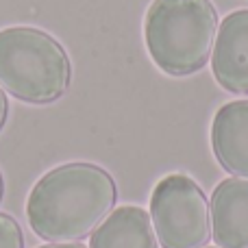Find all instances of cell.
I'll list each match as a JSON object with an SVG mask.
<instances>
[{
    "label": "cell",
    "instance_id": "obj_1",
    "mask_svg": "<svg viewBox=\"0 0 248 248\" xmlns=\"http://www.w3.org/2000/svg\"><path fill=\"white\" fill-rule=\"evenodd\" d=\"M118 187L96 163H65L46 172L31 189L26 218L46 242H78L113 211Z\"/></svg>",
    "mask_w": 248,
    "mask_h": 248
},
{
    "label": "cell",
    "instance_id": "obj_2",
    "mask_svg": "<svg viewBox=\"0 0 248 248\" xmlns=\"http://www.w3.org/2000/svg\"><path fill=\"white\" fill-rule=\"evenodd\" d=\"M218 11L211 0H153L144 22L148 55L170 77L205 68L216 44Z\"/></svg>",
    "mask_w": 248,
    "mask_h": 248
},
{
    "label": "cell",
    "instance_id": "obj_3",
    "mask_svg": "<svg viewBox=\"0 0 248 248\" xmlns=\"http://www.w3.org/2000/svg\"><path fill=\"white\" fill-rule=\"evenodd\" d=\"M72 65L52 35L33 26L0 31V87L33 105L55 103L68 92Z\"/></svg>",
    "mask_w": 248,
    "mask_h": 248
},
{
    "label": "cell",
    "instance_id": "obj_4",
    "mask_svg": "<svg viewBox=\"0 0 248 248\" xmlns=\"http://www.w3.org/2000/svg\"><path fill=\"white\" fill-rule=\"evenodd\" d=\"M150 220L163 248H202L211 240V209L187 174H168L150 196Z\"/></svg>",
    "mask_w": 248,
    "mask_h": 248
},
{
    "label": "cell",
    "instance_id": "obj_5",
    "mask_svg": "<svg viewBox=\"0 0 248 248\" xmlns=\"http://www.w3.org/2000/svg\"><path fill=\"white\" fill-rule=\"evenodd\" d=\"M211 70L227 92L248 94V9H237L222 20Z\"/></svg>",
    "mask_w": 248,
    "mask_h": 248
},
{
    "label": "cell",
    "instance_id": "obj_6",
    "mask_svg": "<svg viewBox=\"0 0 248 248\" xmlns=\"http://www.w3.org/2000/svg\"><path fill=\"white\" fill-rule=\"evenodd\" d=\"M211 237L220 248H248V179L229 176L209 202Z\"/></svg>",
    "mask_w": 248,
    "mask_h": 248
},
{
    "label": "cell",
    "instance_id": "obj_7",
    "mask_svg": "<svg viewBox=\"0 0 248 248\" xmlns=\"http://www.w3.org/2000/svg\"><path fill=\"white\" fill-rule=\"evenodd\" d=\"M211 148L224 170L248 179V100H233L216 111Z\"/></svg>",
    "mask_w": 248,
    "mask_h": 248
},
{
    "label": "cell",
    "instance_id": "obj_8",
    "mask_svg": "<svg viewBox=\"0 0 248 248\" xmlns=\"http://www.w3.org/2000/svg\"><path fill=\"white\" fill-rule=\"evenodd\" d=\"M90 248H159V240L148 211L124 205L113 209L96 227Z\"/></svg>",
    "mask_w": 248,
    "mask_h": 248
},
{
    "label": "cell",
    "instance_id": "obj_9",
    "mask_svg": "<svg viewBox=\"0 0 248 248\" xmlns=\"http://www.w3.org/2000/svg\"><path fill=\"white\" fill-rule=\"evenodd\" d=\"M0 248H24L20 224L9 214H0Z\"/></svg>",
    "mask_w": 248,
    "mask_h": 248
},
{
    "label": "cell",
    "instance_id": "obj_10",
    "mask_svg": "<svg viewBox=\"0 0 248 248\" xmlns=\"http://www.w3.org/2000/svg\"><path fill=\"white\" fill-rule=\"evenodd\" d=\"M7 113H9V100L4 96L2 87H0V128L4 126V120H7Z\"/></svg>",
    "mask_w": 248,
    "mask_h": 248
},
{
    "label": "cell",
    "instance_id": "obj_11",
    "mask_svg": "<svg viewBox=\"0 0 248 248\" xmlns=\"http://www.w3.org/2000/svg\"><path fill=\"white\" fill-rule=\"evenodd\" d=\"M39 248H85L78 242H52V244H46V246H39Z\"/></svg>",
    "mask_w": 248,
    "mask_h": 248
},
{
    "label": "cell",
    "instance_id": "obj_12",
    "mask_svg": "<svg viewBox=\"0 0 248 248\" xmlns=\"http://www.w3.org/2000/svg\"><path fill=\"white\" fill-rule=\"evenodd\" d=\"M2 192H4V183H2V174H0V201H2Z\"/></svg>",
    "mask_w": 248,
    "mask_h": 248
}]
</instances>
